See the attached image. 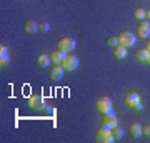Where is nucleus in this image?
<instances>
[{
  "mask_svg": "<svg viewBox=\"0 0 150 143\" xmlns=\"http://www.w3.org/2000/svg\"><path fill=\"white\" fill-rule=\"evenodd\" d=\"M27 103H28V106H30L32 110H43V108H45V105H47V100L43 98V95L35 93V95L28 97Z\"/></svg>",
  "mask_w": 150,
  "mask_h": 143,
  "instance_id": "1",
  "label": "nucleus"
},
{
  "mask_svg": "<svg viewBox=\"0 0 150 143\" xmlns=\"http://www.w3.org/2000/svg\"><path fill=\"white\" fill-rule=\"evenodd\" d=\"M95 108H97V111H100V113H108V111L112 110V100L108 98V97H105V95H102V97H98L97 98V101H95Z\"/></svg>",
  "mask_w": 150,
  "mask_h": 143,
  "instance_id": "2",
  "label": "nucleus"
},
{
  "mask_svg": "<svg viewBox=\"0 0 150 143\" xmlns=\"http://www.w3.org/2000/svg\"><path fill=\"white\" fill-rule=\"evenodd\" d=\"M95 140L97 142H100V143H112V142H115V138H113V135H112V130H107V128H102V127H98V130H97Z\"/></svg>",
  "mask_w": 150,
  "mask_h": 143,
  "instance_id": "3",
  "label": "nucleus"
},
{
  "mask_svg": "<svg viewBox=\"0 0 150 143\" xmlns=\"http://www.w3.org/2000/svg\"><path fill=\"white\" fill-rule=\"evenodd\" d=\"M135 33L134 32H129V30H123L120 35H118V43L123 45V47H132L135 43Z\"/></svg>",
  "mask_w": 150,
  "mask_h": 143,
  "instance_id": "4",
  "label": "nucleus"
},
{
  "mask_svg": "<svg viewBox=\"0 0 150 143\" xmlns=\"http://www.w3.org/2000/svg\"><path fill=\"white\" fill-rule=\"evenodd\" d=\"M57 48H60V50H64V52H67V53L74 52L75 40L74 38H70V37H62V38H59V45H57Z\"/></svg>",
  "mask_w": 150,
  "mask_h": 143,
  "instance_id": "5",
  "label": "nucleus"
},
{
  "mask_svg": "<svg viewBox=\"0 0 150 143\" xmlns=\"http://www.w3.org/2000/svg\"><path fill=\"white\" fill-rule=\"evenodd\" d=\"M62 67H64V70H67V72H74L77 67H79V58L75 57V55H67L64 60H62Z\"/></svg>",
  "mask_w": 150,
  "mask_h": 143,
  "instance_id": "6",
  "label": "nucleus"
},
{
  "mask_svg": "<svg viewBox=\"0 0 150 143\" xmlns=\"http://www.w3.org/2000/svg\"><path fill=\"white\" fill-rule=\"evenodd\" d=\"M137 33L140 38H149L150 35V22L149 20H140L139 27H137Z\"/></svg>",
  "mask_w": 150,
  "mask_h": 143,
  "instance_id": "7",
  "label": "nucleus"
},
{
  "mask_svg": "<svg viewBox=\"0 0 150 143\" xmlns=\"http://www.w3.org/2000/svg\"><path fill=\"white\" fill-rule=\"evenodd\" d=\"M135 60L140 63H150V50L149 48H140L135 52Z\"/></svg>",
  "mask_w": 150,
  "mask_h": 143,
  "instance_id": "8",
  "label": "nucleus"
},
{
  "mask_svg": "<svg viewBox=\"0 0 150 143\" xmlns=\"http://www.w3.org/2000/svg\"><path fill=\"white\" fill-rule=\"evenodd\" d=\"M67 55H69V53L64 52V50H60V48H57V50H54V52H50L52 63H54V65H60V63H62V60H64Z\"/></svg>",
  "mask_w": 150,
  "mask_h": 143,
  "instance_id": "9",
  "label": "nucleus"
},
{
  "mask_svg": "<svg viewBox=\"0 0 150 143\" xmlns=\"http://www.w3.org/2000/svg\"><path fill=\"white\" fill-rule=\"evenodd\" d=\"M64 67H62V65H54V67H52V68H50V80H55V82H57V80H62V77H64Z\"/></svg>",
  "mask_w": 150,
  "mask_h": 143,
  "instance_id": "10",
  "label": "nucleus"
},
{
  "mask_svg": "<svg viewBox=\"0 0 150 143\" xmlns=\"http://www.w3.org/2000/svg\"><path fill=\"white\" fill-rule=\"evenodd\" d=\"M139 101H140V95L137 93V92H129V93L125 95V103H127L129 106H132V108H134Z\"/></svg>",
  "mask_w": 150,
  "mask_h": 143,
  "instance_id": "11",
  "label": "nucleus"
},
{
  "mask_svg": "<svg viewBox=\"0 0 150 143\" xmlns=\"http://www.w3.org/2000/svg\"><path fill=\"white\" fill-rule=\"evenodd\" d=\"M129 133H130V137H132V138H139V137H142V135H144V133H142V125H140V123H137V122L130 123Z\"/></svg>",
  "mask_w": 150,
  "mask_h": 143,
  "instance_id": "12",
  "label": "nucleus"
},
{
  "mask_svg": "<svg viewBox=\"0 0 150 143\" xmlns=\"http://www.w3.org/2000/svg\"><path fill=\"white\" fill-rule=\"evenodd\" d=\"M10 63V57H8V52H7L5 45H0V67L4 68Z\"/></svg>",
  "mask_w": 150,
  "mask_h": 143,
  "instance_id": "13",
  "label": "nucleus"
},
{
  "mask_svg": "<svg viewBox=\"0 0 150 143\" xmlns=\"http://www.w3.org/2000/svg\"><path fill=\"white\" fill-rule=\"evenodd\" d=\"M23 30L27 33H35L38 30V23L35 20H32V18H28V20L23 22Z\"/></svg>",
  "mask_w": 150,
  "mask_h": 143,
  "instance_id": "14",
  "label": "nucleus"
},
{
  "mask_svg": "<svg viewBox=\"0 0 150 143\" xmlns=\"http://www.w3.org/2000/svg\"><path fill=\"white\" fill-rule=\"evenodd\" d=\"M113 57L117 60H123L127 57V47H123L120 43H118L117 47H113Z\"/></svg>",
  "mask_w": 150,
  "mask_h": 143,
  "instance_id": "15",
  "label": "nucleus"
},
{
  "mask_svg": "<svg viewBox=\"0 0 150 143\" xmlns=\"http://www.w3.org/2000/svg\"><path fill=\"white\" fill-rule=\"evenodd\" d=\"M50 63H52V58H50L48 53H40V55L37 57V65L38 67H48Z\"/></svg>",
  "mask_w": 150,
  "mask_h": 143,
  "instance_id": "16",
  "label": "nucleus"
},
{
  "mask_svg": "<svg viewBox=\"0 0 150 143\" xmlns=\"http://www.w3.org/2000/svg\"><path fill=\"white\" fill-rule=\"evenodd\" d=\"M134 17L137 18V20H144V18H145V8L137 7V8L134 10Z\"/></svg>",
  "mask_w": 150,
  "mask_h": 143,
  "instance_id": "17",
  "label": "nucleus"
},
{
  "mask_svg": "<svg viewBox=\"0 0 150 143\" xmlns=\"http://www.w3.org/2000/svg\"><path fill=\"white\" fill-rule=\"evenodd\" d=\"M112 135H113V138H115V140H120V138L123 137V130L117 125V127L112 128Z\"/></svg>",
  "mask_w": 150,
  "mask_h": 143,
  "instance_id": "18",
  "label": "nucleus"
},
{
  "mask_svg": "<svg viewBox=\"0 0 150 143\" xmlns=\"http://www.w3.org/2000/svg\"><path fill=\"white\" fill-rule=\"evenodd\" d=\"M107 45H108V47H117V45H118V37H108L107 38Z\"/></svg>",
  "mask_w": 150,
  "mask_h": 143,
  "instance_id": "19",
  "label": "nucleus"
},
{
  "mask_svg": "<svg viewBox=\"0 0 150 143\" xmlns=\"http://www.w3.org/2000/svg\"><path fill=\"white\" fill-rule=\"evenodd\" d=\"M38 30L43 32V33H47L48 30H50V25H48L47 22H42V23H38Z\"/></svg>",
  "mask_w": 150,
  "mask_h": 143,
  "instance_id": "20",
  "label": "nucleus"
},
{
  "mask_svg": "<svg viewBox=\"0 0 150 143\" xmlns=\"http://www.w3.org/2000/svg\"><path fill=\"white\" fill-rule=\"evenodd\" d=\"M142 133L145 137H150V123L149 125H142Z\"/></svg>",
  "mask_w": 150,
  "mask_h": 143,
  "instance_id": "21",
  "label": "nucleus"
},
{
  "mask_svg": "<svg viewBox=\"0 0 150 143\" xmlns=\"http://www.w3.org/2000/svg\"><path fill=\"white\" fill-rule=\"evenodd\" d=\"M134 110H137V111H142V110H144V105H142V103L139 101V103H137V105L134 106Z\"/></svg>",
  "mask_w": 150,
  "mask_h": 143,
  "instance_id": "22",
  "label": "nucleus"
},
{
  "mask_svg": "<svg viewBox=\"0 0 150 143\" xmlns=\"http://www.w3.org/2000/svg\"><path fill=\"white\" fill-rule=\"evenodd\" d=\"M145 20L150 22V8H149V10H145Z\"/></svg>",
  "mask_w": 150,
  "mask_h": 143,
  "instance_id": "23",
  "label": "nucleus"
},
{
  "mask_svg": "<svg viewBox=\"0 0 150 143\" xmlns=\"http://www.w3.org/2000/svg\"><path fill=\"white\" fill-rule=\"evenodd\" d=\"M147 48H149V50H150V40H149V43H147Z\"/></svg>",
  "mask_w": 150,
  "mask_h": 143,
  "instance_id": "24",
  "label": "nucleus"
}]
</instances>
